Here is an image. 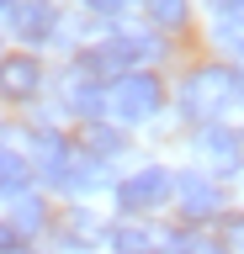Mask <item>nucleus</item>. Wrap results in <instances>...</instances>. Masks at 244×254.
Wrapping results in <instances>:
<instances>
[{
  "instance_id": "1",
  "label": "nucleus",
  "mask_w": 244,
  "mask_h": 254,
  "mask_svg": "<svg viewBox=\"0 0 244 254\" xmlns=\"http://www.w3.org/2000/svg\"><path fill=\"white\" fill-rule=\"evenodd\" d=\"M234 101H239V74H234V69H196V74L180 85V111H186L191 122H202V127H212Z\"/></svg>"
},
{
  "instance_id": "2",
  "label": "nucleus",
  "mask_w": 244,
  "mask_h": 254,
  "mask_svg": "<svg viewBox=\"0 0 244 254\" xmlns=\"http://www.w3.org/2000/svg\"><path fill=\"white\" fill-rule=\"evenodd\" d=\"M164 101L160 79L144 74V69H133V74H117L112 85H106V111H112L117 122H144V117H154Z\"/></svg>"
},
{
  "instance_id": "3",
  "label": "nucleus",
  "mask_w": 244,
  "mask_h": 254,
  "mask_svg": "<svg viewBox=\"0 0 244 254\" xmlns=\"http://www.w3.org/2000/svg\"><path fill=\"white\" fill-rule=\"evenodd\" d=\"M175 196V175L160 170V164H149V170H133L122 186H117V206L122 212H154L160 201Z\"/></svg>"
},
{
  "instance_id": "4",
  "label": "nucleus",
  "mask_w": 244,
  "mask_h": 254,
  "mask_svg": "<svg viewBox=\"0 0 244 254\" xmlns=\"http://www.w3.org/2000/svg\"><path fill=\"white\" fill-rule=\"evenodd\" d=\"M154 53H160V43H154V37H144V32H122V37H112L106 48H96V53H85V59L96 64L101 74H106V69H128V74H133V64L154 59Z\"/></svg>"
},
{
  "instance_id": "5",
  "label": "nucleus",
  "mask_w": 244,
  "mask_h": 254,
  "mask_svg": "<svg viewBox=\"0 0 244 254\" xmlns=\"http://www.w3.org/2000/svg\"><path fill=\"white\" fill-rule=\"evenodd\" d=\"M175 196H180V212L186 217H212V212H223V190H218V180H207L202 170H186L175 180Z\"/></svg>"
},
{
  "instance_id": "6",
  "label": "nucleus",
  "mask_w": 244,
  "mask_h": 254,
  "mask_svg": "<svg viewBox=\"0 0 244 254\" xmlns=\"http://www.w3.org/2000/svg\"><path fill=\"white\" fill-rule=\"evenodd\" d=\"M43 85V64L32 53H11V59H0V95H11V101H27L37 95Z\"/></svg>"
},
{
  "instance_id": "7",
  "label": "nucleus",
  "mask_w": 244,
  "mask_h": 254,
  "mask_svg": "<svg viewBox=\"0 0 244 254\" xmlns=\"http://www.w3.org/2000/svg\"><path fill=\"white\" fill-rule=\"evenodd\" d=\"M11 27H16L21 43H43L53 32V5L48 0H21V5H11Z\"/></svg>"
},
{
  "instance_id": "8",
  "label": "nucleus",
  "mask_w": 244,
  "mask_h": 254,
  "mask_svg": "<svg viewBox=\"0 0 244 254\" xmlns=\"http://www.w3.org/2000/svg\"><path fill=\"white\" fill-rule=\"evenodd\" d=\"M202 154H207L218 170H239V164H244V138L234 132V127H218V122H212L207 132H202Z\"/></svg>"
},
{
  "instance_id": "9",
  "label": "nucleus",
  "mask_w": 244,
  "mask_h": 254,
  "mask_svg": "<svg viewBox=\"0 0 244 254\" xmlns=\"http://www.w3.org/2000/svg\"><path fill=\"white\" fill-rule=\"evenodd\" d=\"M43 222H48V206L37 201V196H16V206H11V228L27 238V233H37Z\"/></svg>"
},
{
  "instance_id": "10",
  "label": "nucleus",
  "mask_w": 244,
  "mask_h": 254,
  "mask_svg": "<svg viewBox=\"0 0 244 254\" xmlns=\"http://www.w3.org/2000/svg\"><path fill=\"white\" fill-rule=\"evenodd\" d=\"M112 249L117 254H154V233L138 228V222H122V228H112Z\"/></svg>"
},
{
  "instance_id": "11",
  "label": "nucleus",
  "mask_w": 244,
  "mask_h": 254,
  "mask_svg": "<svg viewBox=\"0 0 244 254\" xmlns=\"http://www.w3.org/2000/svg\"><path fill=\"white\" fill-rule=\"evenodd\" d=\"M170 254H228V249H223V238H207V233H175Z\"/></svg>"
},
{
  "instance_id": "12",
  "label": "nucleus",
  "mask_w": 244,
  "mask_h": 254,
  "mask_svg": "<svg viewBox=\"0 0 244 254\" xmlns=\"http://www.w3.org/2000/svg\"><path fill=\"white\" fill-rule=\"evenodd\" d=\"M149 21L154 27H186V0H149Z\"/></svg>"
},
{
  "instance_id": "13",
  "label": "nucleus",
  "mask_w": 244,
  "mask_h": 254,
  "mask_svg": "<svg viewBox=\"0 0 244 254\" xmlns=\"http://www.w3.org/2000/svg\"><path fill=\"white\" fill-rule=\"evenodd\" d=\"M85 148H90V154H117V148H122V138H117V132H106V127H85Z\"/></svg>"
},
{
  "instance_id": "14",
  "label": "nucleus",
  "mask_w": 244,
  "mask_h": 254,
  "mask_svg": "<svg viewBox=\"0 0 244 254\" xmlns=\"http://www.w3.org/2000/svg\"><path fill=\"white\" fill-rule=\"evenodd\" d=\"M223 249L228 254H244V217H228L223 222Z\"/></svg>"
},
{
  "instance_id": "15",
  "label": "nucleus",
  "mask_w": 244,
  "mask_h": 254,
  "mask_svg": "<svg viewBox=\"0 0 244 254\" xmlns=\"http://www.w3.org/2000/svg\"><path fill=\"white\" fill-rule=\"evenodd\" d=\"M16 249H21V233L11 222H0V254H16Z\"/></svg>"
},
{
  "instance_id": "16",
  "label": "nucleus",
  "mask_w": 244,
  "mask_h": 254,
  "mask_svg": "<svg viewBox=\"0 0 244 254\" xmlns=\"http://www.w3.org/2000/svg\"><path fill=\"white\" fill-rule=\"evenodd\" d=\"M69 233H75V238H96L101 228H96L90 217H85V212H75V222H69Z\"/></svg>"
},
{
  "instance_id": "17",
  "label": "nucleus",
  "mask_w": 244,
  "mask_h": 254,
  "mask_svg": "<svg viewBox=\"0 0 244 254\" xmlns=\"http://www.w3.org/2000/svg\"><path fill=\"white\" fill-rule=\"evenodd\" d=\"M85 5H90V11H101V16H117V11H128L133 0H85Z\"/></svg>"
},
{
  "instance_id": "18",
  "label": "nucleus",
  "mask_w": 244,
  "mask_h": 254,
  "mask_svg": "<svg viewBox=\"0 0 244 254\" xmlns=\"http://www.w3.org/2000/svg\"><path fill=\"white\" fill-rule=\"evenodd\" d=\"M5 5H11V0H0V11H5Z\"/></svg>"
},
{
  "instance_id": "19",
  "label": "nucleus",
  "mask_w": 244,
  "mask_h": 254,
  "mask_svg": "<svg viewBox=\"0 0 244 254\" xmlns=\"http://www.w3.org/2000/svg\"><path fill=\"white\" fill-rule=\"evenodd\" d=\"M16 254H32V249H16Z\"/></svg>"
},
{
  "instance_id": "20",
  "label": "nucleus",
  "mask_w": 244,
  "mask_h": 254,
  "mask_svg": "<svg viewBox=\"0 0 244 254\" xmlns=\"http://www.w3.org/2000/svg\"><path fill=\"white\" fill-rule=\"evenodd\" d=\"M0 190H5V186H0Z\"/></svg>"
}]
</instances>
